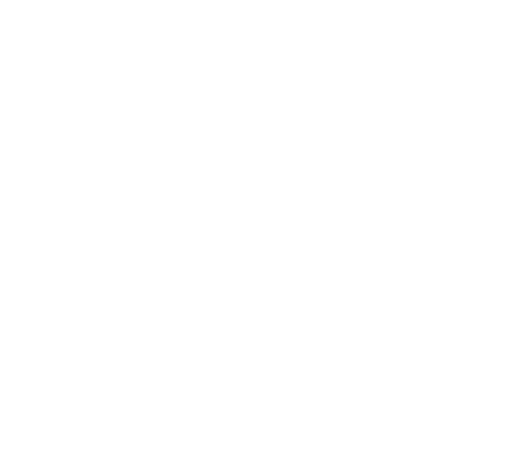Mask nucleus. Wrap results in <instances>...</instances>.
Masks as SVG:
<instances>
[]
</instances>
